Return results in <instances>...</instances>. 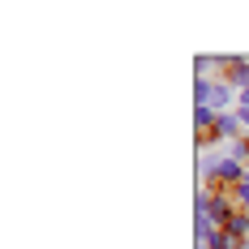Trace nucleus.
Here are the masks:
<instances>
[{
	"instance_id": "f03ea898",
	"label": "nucleus",
	"mask_w": 249,
	"mask_h": 249,
	"mask_svg": "<svg viewBox=\"0 0 249 249\" xmlns=\"http://www.w3.org/2000/svg\"><path fill=\"white\" fill-rule=\"evenodd\" d=\"M228 232H232V236H236V241H245L249 236V215H228Z\"/></svg>"
},
{
	"instance_id": "f257e3e1",
	"label": "nucleus",
	"mask_w": 249,
	"mask_h": 249,
	"mask_svg": "<svg viewBox=\"0 0 249 249\" xmlns=\"http://www.w3.org/2000/svg\"><path fill=\"white\" fill-rule=\"evenodd\" d=\"M215 133H219V138H241V116H224V112H219Z\"/></svg>"
},
{
	"instance_id": "20e7f679",
	"label": "nucleus",
	"mask_w": 249,
	"mask_h": 249,
	"mask_svg": "<svg viewBox=\"0 0 249 249\" xmlns=\"http://www.w3.org/2000/svg\"><path fill=\"white\" fill-rule=\"evenodd\" d=\"M245 185H249V172H245Z\"/></svg>"
},
{
	"instance_id": "7ed1b4c3",
	"label": "nucleus",
	"mask_w": 249,
	"mask_h": 249,
	"mask_svg": "<svg viewBox=\"0 0 249 249\" xmlns=\"http://www.w3.org/2000/svg\"><path fill=\"white\" fill-rule=\"evenodd\" d=\"M236 198H241V206H245V211H249V185H245V180L236 185Z\"/></svg>"
}]
</instances>
